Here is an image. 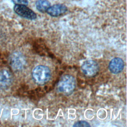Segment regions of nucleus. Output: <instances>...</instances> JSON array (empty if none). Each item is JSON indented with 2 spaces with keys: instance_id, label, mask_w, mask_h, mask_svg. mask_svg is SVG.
<instances>
[{
  "instance_id": "nucleus-1",
  "label": "nucleus",
  "mask_w": 127,
  "mask_h": 127,
  "mask_svg": "<svg viewBox=\"0 0 127 127\" xmlns=\"http://www.w3.org/2000/svg\"><path fill=\"white\" fill-rule=\"evenodd\" d=\"M32 74L33 80L37 84L43 85L50 80L51 76V72L48 66L44 65H39L33 69Z\"/></svg>"
},
{
  "instance_id": "nucleus-2",
  "label": "nucleus",
  "mask_w": 127,
  "mask_h": 127,
  "mask_svg": "<svg viewBox=\"0 0 127 127\" xmlns=\"http://www.w3.org/2000/svg\"><path fill=\"white\" fill-rule=\"evenodd\" d=\"M76 81L74 77L69 74L63 75L57 84L58 91L64 94H70L75 89Z\"/></svg>"
},
{
  "instance_id": "nucleus-3",
  "label": "nucleus",
  "mask_w": 127,
  "mask_h": 127,
  "mask_svg": "<svg viewBox=\"0 0 127 127\" xmlns=\"http://www.w3.org/2000/svg\"><path fill=\"white\" fill-rule=\"evenodd\" d=\"M9 64L15 70L22 69L26 64V60L21 53L15 52L11 55L9 58Z\"/></svg>"
},
{
  "instance_id": "nucleus-4",
  "label": "nucleus",
  "mask_w": 127,
  "mask_h": 127,
  "mask_svg": "<svg viewBox=\"0 0 127 127\" xmlns=\"http://www.w3.org/2000/svg\"><path fill=\"white\" fill-rule=\"evenodd\" d=\"M82 72L88 77H93L99 71L98 64L93 60H88L84 62L81 67Z\"/></svg>"
},
{
  "instance_id": "nucleus-5",
  "label": "nucleus",
  "mask_w": 127,
  "mask_h": 127,
  "mask_svg": "<svg viewBox=\"0 0 127 127\" xmlns=\"http://www.w3.org/2000/svg\"><path fill=\"white\" fill-rule=\"evenodd\" d=\"M13 9L17 15L25 19L34 20L37 17L36 14L25 5L15 4Z\"/></svg>"
},
{
  "instance_id": "nucleus-6",
  "label": "nucleus",
  "mask_w": 127,
  "mask_h": 127,
  "mask_svg": "<svg viewBox=\"0 0 127 127\" xmlns=\"http://www.w3.org/2000/svg\"><path fill=\"white\" fill-rule=\"evenodd\" d=\"M12 82V76L7 69L0 70V89H6L9 88Z\"/></svg>"
},
{
  "instance_id": "nucleus-7",
  "label": "nucleus",
  "mask_w": 127,
  "mask_h": 127,
  "mask_svg": "<svg viewBox=\"0 0 127 127\" xmlns=\"http://www.w3.org/2000/svg\"><path fill=\"white\" fill-rule=\"evenodd\" d=\"M124 67V61L121 58L118 57L113 58L109 64V69L114 74H118L121 72L123 70Z\"/></svg>"
},
{
  "instance_id": "nucleus-8",
  "label": "nucleus",
  "mask_w": 127,
  "mask_h": 127,
  "mask_svg": "<svg viewBox=\"0 0 127 127\" xmlns=\"http://www.w3.org/2000/svg\"><path fill=\"white\" fill-rule=\"evenodd\" d=\"M67 10V7L63 4H56L50 6L47 10V13L52 17H57L64 14Z\"/></svg>"
},
{
  "instance_id": "nucleus-9",
  "label": "nucleus",
  "mask_w": 127,
  "mask_h": 127,
  "mask_svg": "<svg viewBox=\"0 0 127 127\" xmlns=\"http://www.w3.org/2000/svg\"><path fill=\"white\" fill-rule=\"evenodd\" d=\"M35 5L38 11L44 12H46L47 9L51 6V3L48 0H37Z\"/></svg>"
},
{
  "instance_id": "nucleus-10",
  "label": "nucleus",
  "mask_w": 127,
  "mask_h": 127,
  "mask_svg": "<svg viewBox=\"0 0 127 127\" xmlns=\"http://www.w3.org/2000/svg\"><path fill=\"white\" fill-rule=\"evenodd\" d=\"M73 127H90V125H89V124L85 121H78L76 123H74V124L73 126Z\"/></svg>"
},
{
  "instance_id": "nucleus-11",
  "label": "nucleus",
  "mask_w": 127,
  "mask_h": 127,
  "mask_svg": "<svg viewBox=\"0 0 127 127\" xmlns=\"http://www.w3.org/2000/svg\"><path fill=\"white\" fill-rule=\"evenodd\" d=\"M15 4H23L27 5L28 4V0H12Z\"/></svg>"
}]
</instances>
